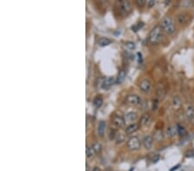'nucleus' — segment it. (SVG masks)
<instances>
[{
    "instance_id": "1",
    "label": "nucleus",
    "mask_w": 194,
    "mask_h": 171,
    "mask_svg": "<svg viewBox=\"0 0 194 171\" xmlns=\"http://www.w3.org/2000/svg\"><path fill=\"white\" fill-rule=\"evenodd\" d=\"M160 27L162 30L167 35H173L175 31V25L174 20L169 16L164 17L160 22Z\"/></svg>"
},
{
    "instance_id": "8",
    "label": "nucleus",
    "mask_w": 194,
    "mask_h": 171,
    "mask_svg": "<svg viewBox=\"0 0 194 171\" xmlns=\"http://www.w3.org/2000/svg\"><path fill=\"white\" fill-rule=\"evenodd\" d=\"M190 21H191V16H190L188 13L182 12V13H179V14L177 16V22H178V23H179L180 25L187 24Z\"/></svg>"
},
{
    "instance_id": "14",
    "label": "nucleus",
    "mask_w": 194,
    "mask_h": 171,
    "mask_svg": "<svg viewBox=\"0 0 194 171\" xmlns=\"http://www.w3.org/2000/svg\"><path fill=\"white\" fill-rule=\"evenodd\" d=\"M178 134L177 132V126H174V125H170L167 128L166 130V136L169 138H172L175 137Z\"/></svg>"
},
{
    "instance_id": "7",
    "label": "nucleus",
    "mask_w": 194,
    "mask_h": 171,
    "mask_svg": "<svg viewBox=\"0 0 194 171\" xmlns=\"http://www.w3.org/2000/svg\"><path fill=\"white\" fill-rule=\"evenodd\" d=\"M140 90L144 94H149L152 90V83L148 79H142L139 84Z\"/></svg>"
},
{
    "instance_id": "12",
    "label": "nucleus",
    "mask_w": 194,
    "mask_h": 171,
    "mask_svg": "<svg viewBox=\"0 0 194 171\" xmlns=\"http://www.w3.org/2000/svg\"><path fill=\"white\" fill-rule=\"evenodd\" d=\"M105 130H106V123L104 120L99 121L98 125H97V135L100 137H103L104 136Z\"/></svg>"
},
{
    "instance_id": "38",
    "label": "nucleus",
    "mask_w": 194,
    "mask_h": 171,
    "mask_svg": "<svg viewBox=\"0 0 194 171\" xmlns=\"http://www.w3.org/2000/svg\"><path fill=\"white\" fill-rule=\"evenodd\" d=\"M86 171H89V165L86 163Z\"/></svg>"
},
{
    "instance_id": "25",
    "label": "nucleus",
    "mask_w": 194,
    "mask_h": 171,
    "mask_svg": "<svg viewBox=\"0 0 194 171\" xmlns=\"http://www.w3.org/2000/svg\"><path fill=\"white\" fill-rule=\"evenodd\" d=\"M125 46H126V48H128V49H130V50H133V49H136V44H135V42H130V41L126 42H125Z\"/></svg>"
},
{
    "instance_id": "28",
    "label": "nucleus",
    "mask_w": 194,
    "mask_h": 171,
    "mask_svg": "<svg viewBox=\"0 0 194 171\" xmlns=\"http://www.w3.org/2000/svg\"><path fill=\"white\" fill-rule=\"evenodd\" d=\"M180 104H181V100H180V99L179 97H174L173 99V105H174V106L179 107L180 106Z\"/></svg>"
},
{
    "instance_id": "19",
    "label": "nucleus",
    "mask_w": 194,
    "mask_h": 171,
    "mask_svg": "<svg viewBox=\"0 0 194 171\" xmlns=\"http://www.w3.org/2000/svg\"><path fill=\"white\" fill-rule=\"evenodd\" d=\"M163 137H164V135H163V133H162V132H161L160 130H157V131H155V132H154V135H153V138H154V140H155V141H157V142L161 141V140L163 139Z\"/></svg>"
},
{
    "instance_id": "30",
    "label": "nucleus",
    "mask_w": 194,
    "mask_h": 171,
    "mask_svg": "<svg viewBox=\"0 0 194 171\" xmlns=\"http://www.w3.org/2000/svg\"><path fill=\"white\" fill-rule=\"evenodd\" d=\"M142 26H143V23H139L136 24V26H133V27H132V30H133L134 31H137V30H139Z\"/></svg>"
},
{
    "instance_id": "2",
    "label": "nucleus",
    "mask_w": 194,
    "mask_h": 171,
    "mask_svg": "<svg viewBox=\"0 0 194 171\" xmlns=\"http://www.w3.org/2000/svg\"><path fill=\"white\" fill-rule=\"evenodd\" d=\"M163 39V30L160 26H155L150 31L148 40L151 44H159Z\"/></svg>"
},
{
    "instance_id": "33",
    "label": "nucleus",
    "mask_w": 194,
    "mask_h": 171,
    "mask_svg": "<svg viewBox=\"0 0 194 171\" xmlns=\"http://www.w3.org/2000/svg\"><path fill=\"white\" fill-rule=\"evenodd\" d=\"M159 159H160V156H156L155 158L153 159V163H157V162L159 161Z\"/></svg>"
},
{
    "instance_id": "13",
    "label": "nucleus",
    "mask_w": 194,
    "mask_h": 171,
    "mask_svg": "<svg viewBox=\"0 0 194 171\" xmlns=\"http://www.w3.org/2000/svg\"><path fill=\"white\" fill-rule=\"evenodd\" d=\"M151 123V117L148 113L143 114L140 119V125L141 126H148Z\"/></svg>"
},
{
    "instance_id": "18",
    "label": "nucleus",
    "mask_w": 194,
    "mask_h": 171,
    "mask_svg": "<svg viewBox=\"0 0 194 171\" xmlns=\"http://www.w3.org/2000/svg\"><path fill=\"white\" fill-rule=\"evenodd\" d=\"M126 78V72L124 70H121L116 77V83L117 84H122Z\"/></svg>"
},
{
    "instance_id": "29",
    "label": "nucleus",
    "mask_w": 194,
    "mask_h": 171,
    "mask_svg": "<svg viewBox=\"0 0 194 171\" xmlns=\"http://www.w3.org/2000/svg\"><path fill=\"white\" fill-rule=\"evenodd\" d=\"M135 1L136 2V4H138V6H140V7L145 6V4H146V3H147L146 0H135Z\"/></svg>"
},
{
    "instance_id": "16",
    "label": "nucleus",
    "mask_w": 194,
    "mask_h": 171,
    "mask_svg": "<svg viewBox=\"0 0 194 171\" xmlns=\"http://www.w3.org/2000/svg\"><path fill=\"white\" fill-rule=\"evenodd\" d=\"M111 42H112V41L107 37H100L98 39V41H97V44H98V46H100V47L108 46V45H110Z\"/></svg>"
},
{
    "instance_id": "26",
    "label": "nucleus",
    "mask_w": 194,
    "mask_h": 171,
    "mask_svg": "<svg viewBox=\"0 0 194 171\" xmlns=\"http://www.w3.org/2000/svg\"><path fill=\"white\" fill-rule=\"evenodd\" d=\"M157 96H158V98L159 99H163L164 98V96H165V90L162 88V87H159L158 89H157Z\"/></svg>"
},
{
    "instance_id": "6",
    "label": "nucleus",
    "mask_w": 194,
    "mask_h": 171,
    "mask_svg": "<svg viewBox=\"0 0 194 171\" xmlns=\"http://www.w3.org/2000/svg\"><path fill=\"white\" fill-rule=\"evenodd\" d=\"M126 102L131 106H141L142 105L141 98L137 94H130L126 97Z\"/></svg>"
},
{
    "instance_id": "11",
    "label": "nucleus",
    "mask_w": 194,
    "mask_h": 171,
    "mask_svg": "<svg viewBox=\"0 0 194 171\" xmlns=\"http://www.w3.org/2000/svg\"><path fill=\"white\" fill-rule=\"evenodd\" d=\"M138 118V114L136 112H130L124 116V119H125V123L126 124H133L136 119Z\"/></svg>"
},
{
    "instance_id": "34",
    "label": "nucleus",
    "mask_w": 194,
    "mask_h": 171,
    "mask_svg": "<svg viewBox=\"0 0 194 171\" xmlns=\"http://www.w3.org/2000/svg\"><path fill=\"white\" fill-rule=\"evenodd\" d=\"M186 156L187 157H191V156H194V153L193 152H189L186 154Z\"/></svg>"
},
{
    "instance_id": "22",
    "label": "nucleus",
    "mask_w": 194,
    "mask_h": 171,
    "mask_svg": "<svg viewBox=\"0 0 194 171\" xmlns=\"http://www.w3.org/2000/svg\"><path fill=\"white\" fill-rule=\"evenodd\" d=\"M86 157L87 158H92V157H94V156H95V154H96V152L94 151V150H93V148L92 147V146H86Z\"/></svg>"
},
{
    "instance_id": "21",
    "label": "nucleus",
    "mask_w": 194,
    "mask_h": 171,
    "mask_svg": "<svg viewBox=\"0 0 194 171\" xmlns=\"http://www.w3.org/2000/svg\"><path fill=\"white\" fill-rule=\"evenodd\" d=\"M116 136H117V133H116V129L114 128H110L109 129V132H108V137L111 141H113L116 138Z\"/></svg>"
},
{
    "instance_id": "17",
    "label": "nucleus",
    "mask_w": 194,
    "mask_h": 171,
    "mask_svg": "<svg viewBox=\"0 0 194 171\" xmlns=\"http://www.w3.org/2000/svg\"><path fill=\"white\" fill-rule=\"evenodd\" d=\"M176 126H177V132H178V134H179L180 137H184L187 136V134H188V133H187L186 130L185 129V127H184L183 125H181L178 124Z\"/></svg>"
},
{
    "instance_id": "37",
    "label": "nucleus",
    "mask_w": 194,
    "mask_h": 171,
    "mask_svg": "<svg viewBox=\"0 0 194 171\" xmlns=\"http://www.w3.org/2000/svg\"><path fill=\"white\" fill-rule=\"evenodd\" d=\"M101 1V3H103V4H105L108 0H100Z\"/></svg>"
},
{
    "instance_id": "31",
    "label": "nucleus",
    "mask_w": 194,
    "mask_h": 171,
    "mask_svg": "<svg viewBox=\"0 0 194 171\" xmlns=\"http://www.w3.org/2000/svg\"><path fill=\"white\" fill-rule=\"evenodd\" d=\"M158 103H159L158 99H155V100L153 101V105H152V110H153V111H156V110H157V108H158Z\"/></svg>"
},
{
    "instance_id": "32",
    "label": "nucleus",
    "mask_w": 194,
    "mask_h": 171,
    "mask_svg": "<svg viewBox=\"0 0 194 171\" xmlns=\"http://www.w3.org/2000/svg\"><path fill=\"white\" fill-rule=\"evenodd\" d=\"M155 0H149V2H148V7H149V8H152V7L155 5Z\"/></svg>"
},
{
    "instance_id": "4",
    "label": "nucleus",
    "mask_w": 194,
    "mask_h": 171,
    "mask_svg": "<svg viewBox=\"0 0 194 171\" xmlns=\"http://www.w3.org/2000/svg\"><path fill=\"white\" fill-rule=\"evenodd\" d=\"M141 141L140 140V138L138 137H131L128 142H127V146L129 148V150L132 151H136L138 150H140L141 146Z\"/></svg>"
},
{
    "instance_id": "10",
    "label": "nucleus",
    "mask_w": 194,
    "mask_h": 171,
    "mask_svg": "<svg viewBox=\"0 0 194 171\" xmlns=\"http://www.w3.org/2000/svg\"><path fill=\"white\" fill-rule=\"evenodd\" d=\"M154 138H153V136H150V135H148V136H145L142 140H141V144L143 145V147L146 149V150H150L153 146V143H154Z\"/></svg>"
},
{
    "instance_id": "36",
    "label": "nucleus",
    "mask_w": 194,
    "mask_h": 171,
    "mask_svg": "<svg viewBox=\"0 0 194 171\" xmlns=\"http://www.w3.org/2000/svg\"><path fill=\"white\" fill-rule=\"evenodd\" d=\"M93 171H100V170H99V168H97V167H95V168L93 169Z\"/></svg>"
},
{
    "instance_id": "23",
    "label": "nucleus",
    "mask_w": 194,
    "mask_h": 171,
    "mask_svg": "<svg viewBox=\"0 0 194 171\" xmlns=\"http://www.w3.org/2000/svg\"><path fill=\"white\" fill-rule=\"evenodd\" d=\"M92 147L93 148L94 151L96 152V153H99V152H101V151H102V145H101V144L98 143V142L93 143V144H92Z\"/></svg>"
},
{
    "instance_id": "39",
    "label": "nucleus",
    "mask_w": 194,
    "mask_h": 171,
    "mask_svg": "<svg viewBox=\"0 0 194 171\" xmlns=\"http://www.w3.org/2000/svg\"><path fill=\"white\" fill-rule=\"evenodd\" d=\"M193 121H194V118H193Z\"/></svg>"
},
{
    "instance_id": "27",
    "label": "nucleus",
    "mask_w": 194,
    "mask_h": 171,
    "mask_svg": "<svg viewBox=\"0 0 194 171\" xmlns=\"http://www.w3.org/2000/svg\"><path fill=\"white\" fill-rule=\"evenodd\" d=\"M116 144H121L125 140V136L123 134H117L116 136Z\"/></svg>"
},
{
    "instance_id": "3",
    "label": "nucleus",
    "mask_w": 194,
    "mask_h": 171,
    "mask_svg": "<svg viewBox=\"0 0 194 171\" xmlns=\"http://www.w3.org/2000/svg\"><path fill=\"white\" fill-rule=\"evenodd\" d=\"M116 5L120 12L123 15H128L131 12V4L129 0H116Z\"/></svg>"
},
{
    "instance_id": "35",
    "label": "nucleus",
    "mask_w": 194,
    "mask_h": 171,
    "mask_svg": "<svg viewBox=\"0 0 194 171\" xmlns=\"http://www.w3.org/2000/svg\"><path fill=\"white\" fill-rule=\"evenodd\" d=\"M179 165H177L176 167H174V168H173V169H172V170H170V171L176 170H177V168H179Z\"/></svg>"
},
{
    "instance_id": "24",
    "label": "nucleus",
    "mask_w": 194,
    "mask_h": 171,
    "mask_svg": "<svg viewBox=\"0 0 194 171\" xmlns=\"http://www.w3.org/2000/svg\"><path fill=\"white\" fill-rule=\"evenodd\" d=\"M93 104L96 107H100L103 105V99L100 96H97L93 100Z\"/></svg>"
},
{
    "instance_id": "20",
    "label": "nucleus",
    "mask_w": 194,
    "mask_h": 171,
    "mask_svg": "<svg viewBox=\"0 0 194 171\" xmlns=\"http://www.w3.org/2000/svg\"><path fill=\"white\" fill-rule=\"evenodd\" d=\"M186 116L189 119H193L194 118V106H188L186 110Z\"/></svg>"
},
{
    "instance_id": "5",
    "label": "nucleus",
    "mask_w": 194,
    "mask_h": 171,
    "mask_svg": "<svg viewBox=\"0 0 194 171\" xmlns=\"http://www.w3.org/2000/svg\"><path fill=\"white\" fill-rule=\"evenodd\" d=\"M111 123L114 127L118 128V129L123 127L124 125L126 124L124 117L121 114V113H115L113 114V116L111 118Z\"/></svg>"
},
{
    "instance_id": "15",
    "label": "nucleus",
    "mask_w": 194,
    "mask_h": 171,
    "mask_svg": "<svg viewBox=\"0 0 194 171\" xmlns=\"http://www.w3.org/2000/svg\"><path fill=\"white\" fill-rule=\"evenodd\" d=\"M139 129V125L138 124H130L129 125L126 129H125V135H130V134H133L135 133Z\"/></svg>"
},
{
    "instance_id": "9",
    "label": "nucleus",
    "mask_w": 194,
    "mask_h": 171,
    "mask_svg": "<svg viewBox=\"0 0 194 171\" xmlns=\"http://www.w3.org/2000/svg\"><path fill=\"white\" fill-rule=\"evenodd\" d=\"M115 83H116V79L115 77H107L106 79H104V80L102 83V88L104 90H108L110 89Z\"/></svg>"
}]
</instances>
